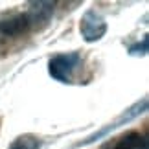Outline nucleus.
<instances>
[{"instance_id": "1", "label": "nucleus", "mask_w": 149, "mask_h": 149, "mask_svg": "<svg viewBox=\"0 0 149 149\" xmlns=\"http://www.w3.org/2000/svg\"><path fill=\"white\" fill-rule=\"evenodd\" d=\"M77 65H79V54H76V52L74 54H61V55H55L50 59L48 72L57 81L68 83L72 79V74Z\"/></svg>"}, {"instance_id": "2", "label": "nucleus", "mask_w": 149, "mask_h": 149, "mask_svg": "<svg viewBox=\"0 0 149 149\" xmlns=\"http://www.w3.org/2000/svg\"><path fill=\"white\" fill-rule=\"evenodd\" d=\"M79 31H81V35L87 42H96L107 33V22L98 11L90 9L83 15L81 24H79Z\"/></svg>"}, {"instance_id": "3", "label": "nucleus", "mask_w": 149, "mask_h": 149, "mask_svg": "<svg viewBox=\"0 0 149 149\" xmlns=\"http://www.w3.org/2000/svg\"><path fill=\"white\" fill-rule=\"evenodd\" d=\"M31 19L28 13H19V15H13V17H8V19L0 20V33L2 35H8V37H15V35H20V33L28 31L31 28Z\"/></svg>"}, {"instance_id": "4", "label": "nucleus", "mask_w": 149, "mask_h": 149, "mask_svg": "<svg viewBox=\"0 0 149 149\" xmlns=\"http://www.w3.org/2000/svg\"><path fill=\"white\" fill-rule=\"evenodd\" d=\"M31 9H30V19L31 22H41V20H48L52 13H54L55 2H31Z\"/></svg>"}, {"instance_id": "5", "label": "nucleus", "mask_w": 149, "mask_h": 149, "mask_svg": "<svg viewBox=\"0 0 149 149\" xmlns=\"http://www.w3.org/2000/svg\"><path fill=\"white\" fill-rule=\"evenodd\" d=\"M114 149H147V142L138 133H129L118 142Z\"/></svg>"}, {"instance_id": "6", "label": "nucleus", "mask_w": 149, "mask_h": 149, "mask_svg": "<svg viewBox=\"0 0 149 149\" xmlns=\"http://www.w3.org/2000/svg\"><path fill=\"white\" fill-rule=\"evenodd\" d=\"M39 147H41L39 140L31 138V136H22V138H19L9 149H39Z\"/></svg>"}, {"instance_id": "7", "label": "nucleus", "mask_w": 149, "mask_h": 149, "mask_svg": "<svg viewBox=\"0 0 149 149\" xmlns=\"http://www.w3.org/2000/svg\"><path fill=\"white\" fill-rule=\"evenodd\" d=\"M131 54H146L147 52V37H144V41H142V44H134V46H131Z\"/></svg>"}]
</instances>
